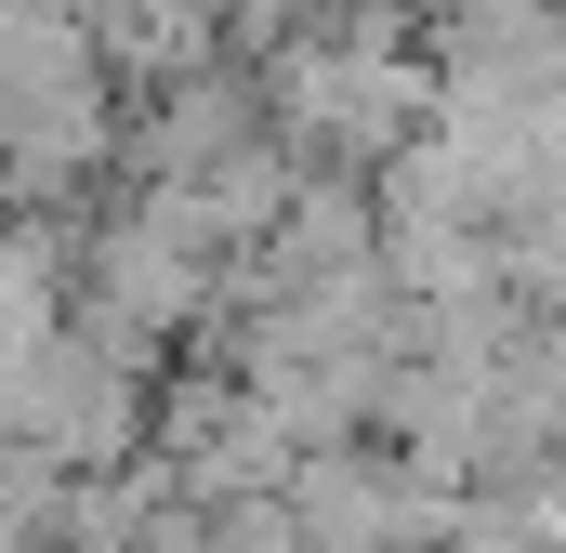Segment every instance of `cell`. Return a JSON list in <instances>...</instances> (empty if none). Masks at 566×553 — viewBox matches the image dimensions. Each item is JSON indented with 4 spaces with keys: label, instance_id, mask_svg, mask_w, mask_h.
I'll list each match as a JSON object with an SVG mask.
<instances>
[{
    "label": "cell",
    "instance_id": "6da1fadb",
    "mask_svg": "<svg viewBox=\"0 0 566 553\" xmlns=\"http://www.w3.org/2000/svg\"><path fill=\"white\" fill-rule=\"evenodd\" d=\"M145 383L133 356H106L93 330H40L27 356H0V448H40L53 474H119L145 448Z\"/></svg>",
    "mask_w": 566,
    "mask_h": 553
},
{
    "label": "cell",
    "instance_id": "7a4b0ae2",
    "mask_svg": "<svg viewBox=\"0 0 566 553\" xmlns=\"http://www.w3.org/2000/svg\"><path fill=\"white\" fill-rule=\"evenodd\" d=\"M290 185H303V158H290L277 133H251L238 158H211V171H198L185 198H198V225H211V251H251V238L277 225V198H290Z\"/></svg>",
    "mask_w": 566,
    "mask_h": 553
},
{
    "label": "cell",
    "instance_id": "3957f363",
    "mask_svg": "<svg viewBox=\"0 0 566 553\" xmlns=\"http://www.w3.org/2000/svg\"><path fill=\"white\" fill-rule=\"evenodd\" d=\"M211 13V40H224V66H264L290 27H303V0H198Z\"/></svg>",
    "mask_w": 566,
    "mask_h": 553
}]
</instances>
